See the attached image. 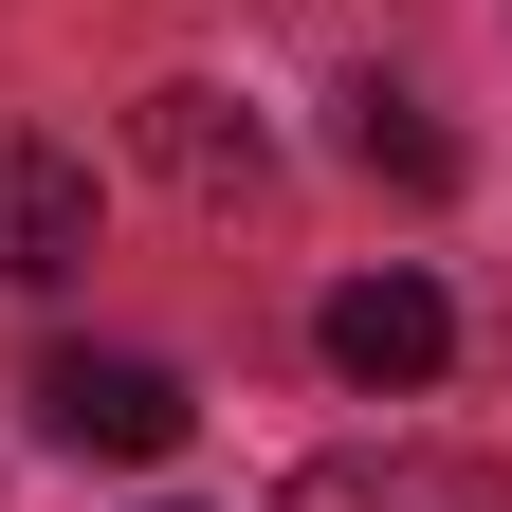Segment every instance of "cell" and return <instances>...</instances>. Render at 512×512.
<instances>
[{"mask_svg":"<svg viewBox=\"0 0 512 512\" xmlns=\"http://www.w3.org/2000/svg\"><path fill=\"white\" fill-rule=\"evenodd\" d=\"M275 512H512V476L439 458V439H330V458H293Z\"/></svg>","mask_w":512,"mask_h":512,"instance_id":"2","label":"cell"},{"mask_svg":"<svg viewBox=\"0 0 512 512\" xmlns=\"http://www.w3.org/2000/svg\"><path fill=\"white\" fill-rule=\"evenodd\" d=\"M311 348H330L366 403H403V384H439V366H458V311H439V275H348L330 311H311Z\"/></svg>","mask_w":512,"mask_h":512,"instance_id":"3","label":"cell"},{"mask_svg":"<svg viewBox=\"0 0 512 512\" xmlns=\"http://www.w3.org/2000/svg\"><path fill=\"white\" fill-rule=\"evenodd\" d=\"M37 421L74 439V458H183V366H147V348H55L37 366Z\"/></svg>","mask_w":512,"mask_h":512,"instance_id":"1","label":"cell"},{"mask_svg":"<svg viewBox=\"0 0 512 512\" xmlns=\"http://www.w3.org/2000/svg\"><path fill=\"white\" fill-rule=\"evenodd\" d=\"M348 165H366V183H403V202H439V183H458V128H439L421 92H384V74H366V92H348Z\"/></svg>","mask_w":512,"mask_h":512,"instance_id":"6","label":"cell"},{"mask_svg":"<svg viewBox=\"0 0 512 512\" xmlns=\"http://www.w3.org/2000/svg\"><path fill=\"white\" fill-rule=\"evenodd\" d=\"M0 275H19V293L92 275V165L37 147V128H0Z\"/></svg>","mask_w":512,"mask_h":512,"instance_id":"4","label":"cell"},{"mask_svg":"<svg viewBox=\"0 0 512 512\" xmlns=\"http://www.w3.org/2000/svg\"><path fill=\"white\" fill-rule=\"evenodd\" d=\"M147 165L183 183V202H256V183H275V128H256L238 92L183 74V92H147Z\"/></svg>","mask_w":512,"mask_h":512,"instance_id":"5","label":"cell"}]
</instances>
